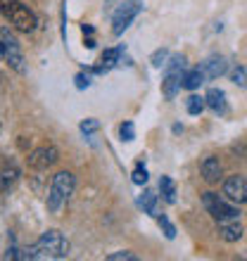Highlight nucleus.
<instances>
[{
	"mask_svg": "<svg viewBox=\"0 0 247 261\" xmlns=\"http://www.w3.org/2000/svg\"><path fill=\"white\" fill-rule=\"evenodd\" d=\"M69 240L60 230H45L31 247L21 249L19 259H67Z\"/></svg>",
	"mask_w": 247,
	"mask_h": 261,
	"instance_id": "obj_1",
	"label": "nucleus"
},
{
	"mask_svg": "<svg viewBox=\"0 0 247 261\" xmlns=\"http://www.w3.org/2000/svg\"><path fill=\"white\" fill-rule=\"evenodd\" d=\"M90 86V76H86V74H79L76 76V88H88Z\"/></svg>",
	"mask_w": 247,
	"mask_h": 261,
	"instance_id": "obj_27",
	"label": "nucleus"
},
{
	"mask_svg": "<svg viewBox=\"0 0 247 261\" xmlns=\"http://www.w3.org/2000/svg\"><path fill=\"white\" fill-rule=\"evenodd\" d=\"M159 226L164 228V235H166V238H169V240H171L174 235H176V228L171 226V221L166 219V216H159Z\"/></svg>",
	"mask_w": 247,
	"mask_h": 261,
	"instance_id": "obj_23",
	"label": "nucleus"
},
{
	"mask_svg": "<svg viewBox=\"0 0 247 261\" xmlns=\"http://www.w3.org/2000/svg\"><path fill=\"white\" fill-rule=\"evenodd\" d=\"M3 14L12 21V27L21 34H31L36 29V14L27 5H21L19 0H3Z\"/></svg>",
	"mask_w": 247,
	"mask_h": 261,
	"instance_id": "obj_3",
	"label": "nucleus"
},
{
	"mask_svg": "<svg viewBox=\"0 0 247 261\" xmlns=\"http://www.w3.org/2000/svg\"><path fill=\"white\" fill-rule=\"evenodd\" d=\"M202 71H205L207 79H219V76H224L228 71L226 57L214 55V57H209V60H205V62H202Z\"/></svg>",
	"mask_w": 247,
	"mask_h": 261,
	"instance_id": "obj_10",
	"label": "nucleus"
},
{
	"mask_svg": "<svg viewBox=\"0 0 247 261\" xmlns=\"http://www.w3.org/2000/svg\"><path fill=\"white\" fill-rule=\"evenodd\" d=\"M205 105H207L205 97H197V95H190V97H188V112H190L192 117H197L200 112L205 110Z\"/></svg>",
	"mask_w": 247,
	"mask_h": 261,
	"instance_id": "obj_19",
	"label": "nucleus"
},
{
	"mask_svg": "<svg viewBox=\"0 0 247 261\" xmlns=\"http://www.w3.org/2000/svg\"><path fill=\"white\" fill-rule=\"evenodd\" d=\"M0 36H3V60H5V62L10 64L14 71L24 74V71H27V64H24V55H21V50H19V45H17V41L10 36V31H7V29H3V31H0Z\"/></svg>",
	"mask_w": 247,
	"mask_h": 261,
	"instance_id": "obj_6",
	"label": "nucleus"
},
{
	"mask_svg": "<svg viewBox=\"0 0 247 261\" xmlns=\"http://www.w3.org/2000/svg\"><path fill=\"white\" fill-rule=\"evenodd\" d=\"M74 173L69 171H60L53 178V183H50V193H48V209L53 214H60L62 206L67 204V199L71 197V193H74Z\"/></svg>",
	"mask_w": 247,
	"mask_h": 261,
	"instance_id": "obj_2",
	"label": "nucleus"
},
{
	"mask_svg": "<svg viewBox=\"0 0 247 261\" xmlns=\"http://www.w3.org/2000/svg\"><path fill=\"white\" fill-rule=\"evenodd\" d=\"M166 57H169V53H166V50H157V53L150 57L152 67H162V64H166Z\"/></svg>",
	"mask_w": 247,
	"mask_h": 261,
	"instance_id": "obj_24",
	"label": "nucleus"
},
{
	"mask_svg": "<svg viewBox=\"0 0 247 261\" xmlns=\"http://www.w3.org/2000/svg\"><path fill=\"white\" fill-rule=\"evenodd\" d=\"M202 204H205L207 214H212V219H216V221H235L238 216H240L238 206L224 202V197L216 195V193H205L202 195Z\"/></svg>",
	"mask_w": 247,
	"mask_h": 261,
	"instance_id": "obj_5",
	"label": "nucleus"
},
{
	"mask_svg": "<svg viewBox=\"0 0 247 261\" xmlns=\"http://www.w3.org/2000/svg\"><path fill=\"white\" fill-rule=\"evenodd\" d=\"M138 12H140L138 3H124V5H119L114 17H112V31H114V36H121L129 29L131 21L138 17Z\"/></svg>",
	"mask_w": 247,
	"mask_h": 261,
	"instance_id": "obj_7",
	"label": "nucleus"
},
{
	"mask_svg": "<svg viewBox=\"0 0 247 261\" xmlns=\"http://www.w3.org/2000/svg\"><path fill=\"white\" fill-rule=\"evenodd\" d=\"M121 53H124V48L105 50V53H103V64L97 67V74H100V71H107V69H112V67H117V62H119V57H121Z\"/></svg>",
	"mask_w": 247,
	"mask_h": 261,
	"instance_id": "obj_15",
	"label": "nucleus"
},
{
	"mask_svg": "<svg viewBox=\"0 0 247 261\" xmlns=\"http://www.w3.org/2000/svg\"><path fill=\"white\" fill-rule=\"evenodd\" d=\"M231 79H233L235 86H242V88H247V74H245V69H242V67L235 69L233 74H231Z\"/></svg>",
	"mask_w": 247,
	"mask_h": 261,
	"instance_id": "obj_20",
	"label": "nucleus"
},
{
	"mask_svg": "<svg viewBox=\"0 0 247 261\" xmlns=\"http://www.w3.org/2000/svg\"><path fill=\"white\" fill-rule=\"evenodd\" d=\"M83 45H86V48H95V38H86Z\"/></svg>",
	"mask_w": 247,
	"mask_h": 261,
	"instance_id": "obj_28",
	"label": "nucleus"
},
{
	"mask_svg": "<svg viewBox=\"0 0 247 261\" xmlns=\"http://www.w3.org/2000/svg\"><path fill=\"white\" fill-rule=\"evenodd\" d=\"M17 176H19V171H17L14 166H5V169H3V193H7V190L12 188Z\"/></svg>",
	"mask_w": 247,
	"mask_h": 261,
	"instance_id": "obj_18",
	"label": "nucleus"
},
{
	"mask_svg": "<svg viewBox=\"0 0 247 261\" xmlns=\"http://www.w3.org/2000/svg\"><path fill=\"white\" fill-rule=\"evenodd\" d=\"M133 183H136V186H143V183H147V171H145L140 164H138V169L133 171Z\"/></svg>",
	"mask_w": 247,
	"mask_h": 261,
	"instance_id": "obj_25",
	"label": "nucleus"
},
{
	"mask_svg": "<svg viewBox=\"0 0 247 261\" xmlns=\"http://www.w3.org/2000/svg\"><path fill=\"white\" fill-rule=\"evenodd\" d=\"M119 133H121V140H126V143L136 138V128H133V124H131V121L121 124V130H119Z\"/></svg>",
	"mask_w": 247,
	"mask_h": 261,
	"instance_id": "obj_22",
	"label": "nucleus"
},
{
	"mask_svg": "<svg viewBox=\"0 0 247 261\" xmlns=\"http://www.w3.org/2000/svg\"><path fill=\"white\" fill-rule=\"evenodd\" d=\"M224 197L235 204H247V178L245 176H231L224 180Z\"/></svg>",
	"mask_w": 247,
	"mask_h": 261,
	"instance_id": "obj_8",
	"label": "nucleus"
},
{
	"mask_svg": "<svg viewBox=\"0 0 247 261\" xmlns=\"http://www.w3.org/2000/svg\"><path fill=\"white\" fill-rule=\"evenodd\" d=\"M207 105H209V110L216 112V114H226L228 112V105H226V93L221 88H209L205 95Z\"/></svg>",
	"mask_w": 247,
	"mask_h": 261,
	"instance_id": "obj_11",
	"label": "nucleus"
},
{
	"mask_svg": "<svg viewBox=\"0 0 247 261\" xmlns=\"http://www.w3.org/2000/svg\"><path fill=\"white\" fill-rule=\"evenodd\" d=\"M138 204L143 206L147 214L157 216V195L152 193V190H145V193L140 195V199H138Z\"/></svg>",
	"mask_w": 247,
	"mask_h": 261,
	"instance_id": "obj_17",
	"label": "nucleus"
},
{
	"mask_svg": "<svg viewBox=\"0 0 247 261\" xmlns=\"http://www.w3.org/2000/svg\"><path fill=\"white\" fill-rule=\"evenodd\" d=\"M219 235L226 242H238L242 238V226L235 221H219Z\"/></svg>",
	"mask_w": 247,
	"mask_h": 261,
	"instance_id": "obj_12",
	"label": "nucleus"
},
{
	"mask_svg": "<svg viewBox=\"0 0 247 261\" xmlns=\"http://www.w3.org/2000/svg\"><path fill=\"white\" fill-rule=\"evenodd\" d=\"M205 71H202V67H195V69H190V71H185L183 74V88L185 90H195V88H200L202 83H205Z\"/></svg>",
	"mask_w": 247,
	"mask_h": 261,
	"instance_id": "obj_14",
	"label": "nucleus"
},
{
	"mask_svg": "<svg viewBox=\"0 0 247 261\" xmlns=\"http://www.w3.org/2000/svg\"><path fill=\"white\" fill-rule=\"evenodd\" d=\"M107 261H138V256L133 252H114L107 256Z\"/></svg>",
	"mask_w": 247,
	"mask_h": 261,
	"instance_id": "obj_21",
	"label": "nucleus"
},
{
	"mask_svg": "<svg viewBox=\"0 0 247 261\" xmlns=\"http://www.w3.org/2000/svg\"><path fill=\"white\" fill-rule=\"evenodd\" d=\"M97 128H100V124H97L95 119H86V121H81V133H95Z\"/></svg>",
	"mask_w": 247,
	"mask_h": 261,
	"instance_id": "obj_26",
	"label": "nucleus"
},
{
	"mask_svg": "<svg viewBox=\"0 0 247 261\" xmlns=\"http://www.w3.org/2000/svg\"><path fill=\"white\" fill-rule=\"evenodd\" d=\"M200 171H202V176H205L207 183H219L221 178V164L216 157H207L205 162H202V166H200Z\"/></svg>",
	"mask_w": 247,
	"mask_h": 261,
	"instance_id": "obj_13",
	"label": "nucleus"
},
{
	"mask_svg": "<svg viewBox=\"0 0 247 261\" xmlns=\"http://www.w3.org/2000/svg\"><path fill=\"white\" fill-rule=\"evenodd\" d=\"M57 162V150L55 147H38L29 154V166L36 171H45Z\"/></svg>",
	"mask_w": 247,
	"mask_h": 261,
	"instance_id": "obj_9",
	"label": "nucleus"
},
{
	"mask_svg": "<svg viewBox=\"0 0 247 261\" xmlns=\"http://www.w3.org/2000/svg\"><path fill=\"white\" fill-rule=\"evenodd\" d=\"M159 193H162V197H164L169 204L176 202V186H174V180L169 178V176H162V178H159Z\"/></svg>",
	"mask_w": 247,
	"mask_h": 261,
	"instance_id": "obj_16",
	"label": "nucleus"
},
{
	"mask_svg": "<svg viewBox=\"0 0 247 261\" xmlns=\"http://www.w3.org/2000/svg\"><path fill=\"white\" fill-rule=\"evenodd\" d=\"M183 69H185V57L183 55H174L166 62V76L162 81V93L166 100H174L179 88L183 86Z\"/></svg>",
	"mask_w": 247,
	"mask_h": 261,
	"instance_id": "obj_4",
	"label": "nucleus"
}]
</instances>
